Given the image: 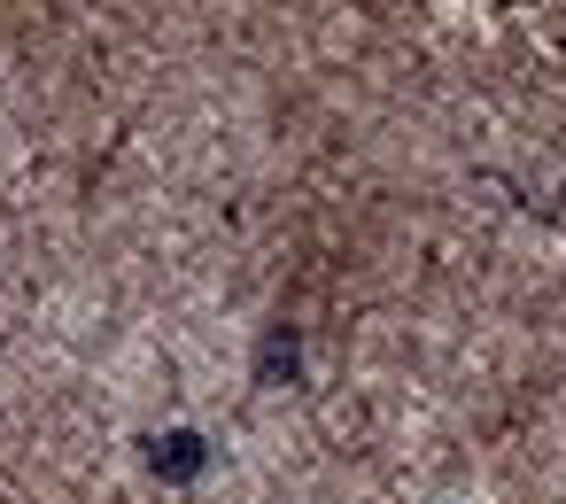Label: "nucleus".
Returning a JSON list of instances; mask_svg holds the SVG:
<instances>
[{"label": "nucleus", "instance_id": "nucleus-1", "mask_svg": "<svg viewBox=\"0 0 566 504\" xmlns=\"http://www.w3.org/2000/svg\"><path fill=\"white\" fill-rule=\"evenodd\" d=\"M210 465V442L195 427H171V434H148V473L156 481H195Z\"/></svg>", "mask_w": 566, "mask_h": 504}]
</instances>
